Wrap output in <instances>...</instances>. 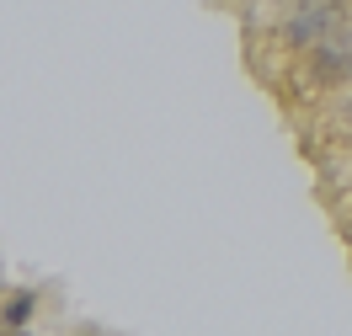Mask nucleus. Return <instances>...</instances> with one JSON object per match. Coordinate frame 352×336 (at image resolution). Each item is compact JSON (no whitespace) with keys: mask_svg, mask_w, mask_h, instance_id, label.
<instances>
[{"mask_svg":"<svg viewBox=\"0 0 352 336\" xmlns=\"http://www.w3.org/2000/svg\"><path fill=\"white\" fill-rule=\"evenodd\" d=\"M347 123H352V102H347Z\"/></svg>","mask_w":352,"mask_h":336,"instance_id":"obj_4","label":"nucleus"},{"mask_svg":"<svg viewBox=\"0 0 352 336\" xmlns=\"http://www.w3.org/2000/svg\"><path fill=\"white\" fill-rule=\"evenodd\" d=\"M32 310H38V293H32V289H16L6 304H0V326H6V331H22L27 320H32Z\"/></svg>","mask_w":352,"mask_h":336,"instance_id":"obj_3","label":"nucleus"},{"mask_svg":"<svg viewBox=\"0 0 352 336\" xmlns=\"http://www.w3.org/2000/svg\"><path fill=\"white\" fill-rule=\"evenodd\" d=\"M336 32H347L342 27V5H331V0H299V16L283 27V38L294 48H315V43H326V38H336Z\"/></svg>","mask_w":352,"mask_h":336,"instance_id":"obj_1","label":"nucleus"},{"mask_svg":"<svg viewBox=\"0 0 352 336\" xmlns=\"http://www.w3.org/2000/svg\"><path fill=\"white\" fill-rule=\"evenodd\" d=\"M305 86L326 91V86H352V38L336 32L326 43L309 48V69H305Z\"/></svg>","mask_w":352,"mask_h":336,"instance_id":"obj_2","label":"nucleus"}]
</instances>
